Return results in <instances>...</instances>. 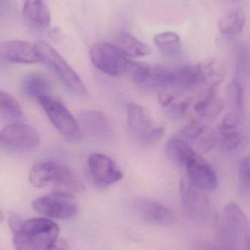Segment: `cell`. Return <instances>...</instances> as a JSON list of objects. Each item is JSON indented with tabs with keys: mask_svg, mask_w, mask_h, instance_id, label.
Returning a JSON list of instances; mask_svg holds the SVG:
<instances>
[{
	"mask_svg": "<svg viewBox=\"0 0 250 250\" xmlns=\"http://www.w3.org/2000/svg\"><path fill=\"white\" fill-rule=\"evenodd\" d=\"M29 181L35 188H52L53 192L71 194L84 190L79 176L68 166L54 160L39 162L32 167Z\"/></svg>",
	"mask_w": 250,
	"mask_h": 250,
	"instance_id": "cell-1",
	"label": "cell"
},
{
	"mask_svg": "<svg viewBox=\"0 0 250 250\" xmlns=\"http://www.w3.org/2000/svg\"><path fill=\"white\" fill-rule=\"evenodd\" d=\"M216 245L220 250H250V224L240 206L225 207L219 223Z\"/></svg>",
	"mask_w": 250,
	"mask_h": 250,
	"instance_id": "cell-2",
	"label": "cell"
},
{
	"mask_svg": "<svg viewBox=\"0 0 250 250\" xmlns=\"http://www.w3.org/2000/svg\"><path fill=\"white\" fill-rule=\"evenodd\" d=\"M38 61L55 73L69 92L79 97L86 96V86L79 75L49 44L42 41L34 44Z\"/></svg>",
	"mask_w": 250,
	"mask_h": 250,
	"instance_id": "cell-3",
	"label": "cell"
},
{
	"mask_svg": "<svg viewBox=\"0 0 250 250\" xmlns=\"http://www.w3.org/2000/svg\"><path fill=\"white\" fill-rule=\"evenodd\" d=\"M126 118L131 135L137 142L145 146L154 145L165 134L163 126L154 121L148 110L135 103L126 106Z\"/></svg>",
	"mask_w": 250,
	"mask_h": 250,
	"instance_id": "cell-4",
	"label": "cell"
},
{
	"mask_svg": "<svg viewBox=\"0 0 250 250\" xmlns=\"http://www.w3.org/2000/svg\"><path fill=\"white\" fill-rule=\"evenodd\" d=\"M91 60L94 65L111 76L129 75L134 62L111 42H97L92 47Z\"/></svg>",
	"mask_w": 250,
	"mask_h": 250,
	"instance_id": "cell-5",
	"label": "cell"
},
{
	"mask_svg": "<svg viewBox=\"0 0 250 250\" xmlns=\"http://www.w3.org/2000/svg\"><path fill=\"white\" fill-rule=\"evenodd\" d=\"M34 210L47 218L65 220L73 218L79 206L71 194L54 192L37 198L32 203Z\"/></svg>",
	"mask_w": 250,
	"mask_h": 250,
	"instance_id": "cell-6",
	"label": "cell"
},
{
	"mask_svg": "<svg viewBox=\"0 0 250 250\" xmlns=\"http://www.w3.org/2000/svg\"><path fill=\"white\" fill-rule=\"evenodd\" d=\"M180 193L185 211L191 218L204 223L214 217V209L205 191L185 179L181 182Z\"/></svg>",
	"mask_w": 250,
	"mask_h": 250,
	"instance_id": "cell-7",
	"label": "cell"
},
{
	"mask_svg": "<svg viewBox=\"0 0 250 250\" xmlns=\"http://www.w3.org/2000/svg\"><path fill=\"white\" fill-rule=\"evenodd\" d=\"M40 141L38 131L21 123L7 125L0 132V145L10 149H32L39 145Z\"/></svg>",
	"mask_w": 250,
	"mask_h": 250,
	"instance_id": "cell-8",
	"label": "cell"
},
{
	"mask_svg": "<svg viewBox=\"0 0 250 250\" xmlns=\"http://www.w3.org/2000/svg\"><path fill=\"white\" fill-rule=\"evenodd\" d=\"M38 101L50 121L62 134L70 138L78 136L80 131L77 120L62 104L50 96L40 98Z\"/></svg>",
	"mask_w": 250,
	"mask_h": 250,
	"instance_id": "cell-9",
	"label": "cell"
},
{
	"mask_svg": "<svg viewBox=\"0 0 250 250\" xmlns=\"http://www.w3.org/2000/svg\"><path fill=\"white\" fill-rule=\"evenodd\" d=\"M22 230L38 250H45L59 238L60 227L51 219L37 217L23 221Z\"/></svg>",
	"mask_w": 250,
	"mask_h": 250,
	"instance_id": "cell-10",
	"label": "cell"
},
{
	"mask_svg": "<svg viewBox=\"0 0 250 250\" xmlns=\"http://www.w3.org/2000/svg\"><path fill=\"white\" fill-rule=\"evenodd\" d=\"M91 176L97 185L107 187L121 180L123 176L120 166L108 156L94 153L88 158Z\"/></svg>",
	"mask_w": 250,
	"mask_h": 250,
	"instance_id": "cell-11",
	"label": "cell"
},
{
	"mask_svg": "<svg viewBox=\"0 0 250 250\" xmlns=\"http://www.w3.org/2000/svg\"><path fill=\"white\" fill-rule=\"evenodd\" d=\"M184 167L187 171V179L194 186L205 192L217 188L218 178L215 170L199 154L194 155Z\"/></svg>",
	"mask_w": 250,
	"mask_h": 250,
	"instance_id": "cell-12",
	"label": "cell"
},
{
	"mask_svg": "<svg viewBox=\"0 0 250 250\" xmlns=\"http://www.w3.org/2000/svg\"><path fill=\"white\" fill-rule=\"evenodd\" d=\"M79 131L85 136L95 141H108L113 136V129L103 113L97 111H86L78 117Z\"/></svg>",
	"mask_w": 250,
	"mask_h": 250,
	"instance_id": "cell-13",
	"label": "cell"
},
{
	"mask_svg": "<svg viewBox=\"0 0 250 250\" xmlns=\"http://www.w3.org/2000/svg\"><path fill=\"white\" fill-rule=\"evenodd\" d=\"M135 209L144 221L156 226H171L176 220L174 212L170 208L157 201L137 200Z\"/></svg>",
	"mask_w": 250,
	"mask_h": 250,
	"instance_id": "cell-14",
	"label": "cell"
},
{
	"mask_svg": "<svg viewBox=\"0 0 250 250\" xmlns=\"http://www.w3.org/2000/svg\"><path fill=\"white\" fill-rule=\"evenodd\" d=\"M0 57L6 61L21 64L39 62L34 45L21 41H8L1 42Z\"/></svg>",
	"mask_w": 250,
	"mask_h": 250,
	"instance_id": "cell-15",
	"label": "cell"
},
{
	"mask_svg": "<svg viewBox=\"0 0 250 250\" xmlns=\"http://www.w3.org/2000/svg\"><path fill=\"white\" fill-rule=\"evenodd\" d=\"M240 116L239 112L227 114L223 120L220 129V144L222 148L228 151L236 149L243 141V135L239 129Z\"/></svg>",
	"mask_w": 250,
	"mask_h": 250,
	"instance_id": "cell-16",
	"label": "cell"
},
{
	"mask_svg": "<svg viewBox=\"0 0 250 250\" xmlns=\"http://www.w3.org/2000/svg\"><path fill=\"white\" fill-rule=\"evenodd\" d=\"M175 89L189 91L196 89L206 80L205 70L203 65L179 66L174 68Z\"/></svg>",
	"mask_w": 250,
	"mask_h": 250,
	"instance_id": "cell-17",
	"label": "cell"
},
{
	"mask_svg": "<svg viewBox=\"0 0 250 250\" xmlns=\"http://www.w3.org/2000/svg\"><path fill=\"white\" fill-rule=\"evenodd\" d=\"M23 15L31 27L45 29L51 23V13L44 0H23Z\"/></svg>",
	"mask_w": 250,
	"mask_h": 250,
	"instance_id": "cell-18",
	"label": "cell"
},
{
	"mask_svg": "<svg viewBox=\"0 0 250 250\" xmlns=\"http://www.w3.org/2000/svg\"><path fill=\"white\" fill-rule=\"evenodd\" d=\"M111 43L128 57H146L151 53L149 45L126 32L117 34Z\"/></svg>",
	"mask_w": 250,
	"mask_h": 250,
	"instance_id": "cell-19",
	"label": "cell"
},
{
	"mask_svg": "<svg viewBox=\"0 0 250 250\" xmlns=\"http://www.w3.org/2000/svg\"><path fill=\"white\" fill-rule=\"evenodd\" d=\"M21 88L25 95L39 100L43 97L48 96L51 90V83L45 75L34 72L23 78Z\"/></svg>",
	"mask_w": 250,
	"mask_h": 250,
	"instance_id": "cell-20",
	"label": "cell"
},
{
	"mask_svg": "<svg viewBox=\"0 0 250 250\" xmlns=\"http://www.w3.org/2000/svg\"><path fill=\"white\" fill-rule=\"evenodd\" d=\"M246 16L241 8H234L226 13L219 21L220 33L229 38H233L243 32Z\"/></svg>",
	"mask_w": 250,
	"mask_h": 250,
	"instance_id": "cell-21",
	"label": "cell"
},
{
	"mask_svg": "<svg viewBox=\"0 0 250 250\" xmlns=\"http://www.w3.org/2000/svg\"><path fill=\"white\" fill-rule=\"evenodd\" d=\"M166 152L173 163L182 167L197 154L189 143L182 138L169 140L166 144Z\"/></svg>",
	"mask_w": 250,
	"mask_h": 250,
	"instance_id": "cell-22",
	"label": "cell"
},
{
	"mask_svg": "<svg viewBox=\"0 0 250 250\" xmlns=\"http://www.w3.org/2000/svg\"><path fill=\"white\" fill-rule=\"evenodd\" d=\"M23 117V111L17 100L0 91V123L7 125L21 123Z\"/></svg>",
	"mask_w": 250,
	"mask_h": 250,
	"instance_id": "cell-23",
	"label": "cell"
},
{
	"mask_svg": "<svg viewBox=\"0 0 250 250\" xmlns=\"http://www.w3.org/2000/svg\"><path fill=\"white\" fill-rule=\"evenodd\" d=\"M154 40L159 51L167 58H176L182 53V42L175 32H162L156 35Z\"/></svg>",
	"mask_w": 250,
	"mask_h": 250,
	"instance_id": "cell-24",
	"label": "cell"
},
{
	"mask_svg": "<svg viewBox=\"0 0 250 250\" xmlns=\"http://www.w3.org/2000/svg\"><path fill=\"white\" fill-rule=\"evenodd\" d=\"M159 101L166 112L176 118L183 116L189 105V103L187 100L167 89H164L160 92Z\"/></svg>",
	"mask_w": 250,
	"mask_h": 250,
	"instance_id": "cell-25",
	"label": "cell"
},
{
	"mask_svg": "<svg viewBox=\"0 0 250 250\" xmlns=\"http://www.w3.org/2000/svg\"><path fill=\"white\" fill-rule=\"evenodd\" d=\"M223 103L216 95L214 90L210 91L195 105V111L199 115L207 118L215 117L223 109Z\"/></svg>",
	"mask_w": 250,
	"mask_h": 250,
	"instance_id": "cell-26",
	"label": "cell"
},
{
	"mask_svg": "<svg viewBox=\"0 0 250 250\" xmlns=\"http://www.w3.org/2000/svg\"><path fill=\"white\" fill-rule=\"evenodd\" d=\"M230 98L237 112L242 111L244 107V89L242 82L235 79L230 86Z\"/></svg>",
	"mask_w": 250,
	"mask_h": 250,
	"instance_id": "cell-27",
	"label": "cell"
},
{
	"mask_svg": "<svg viewBox=\"0 0 250 250\" xmlns=\"http://www.w3.org/2000/svg\"><path fill=\"white\" fill-rule=\"evenodd\" d=\"M239 172L241 188L245 194L250 195V154L242 159Z\"/></svg>",
	"mask_w": 250,
	"mask_h": 250,
	"instance_id": "cell-28",
	"label": "cell"
},
{
	"mask_svg": "<svg viewBox=\"0 0 250 250\" xmlns=\"http://www.w3.org/2000/svg\"><path fill=\"white\" fill-rule=\"evenodd\" d=\"M23 221L21 217L16 214H11L9 216L8 225L12 233H14L21 229Z\"/></svg>",
	"mask_w": 250,
	"mask_h": 250,
	"instance_id": "cell-29",
	"label": "cell"
},
{
	"mask_svg": "<svg viewBox=\"0 0 250 250\" xmlns=\"http://www.w3.org/2000/svg\"><path fill=\"white\" fill-rule=\"evenodd\" d=\"M45 250H71V248L65 239L58 238Z\"/></svg>",
	"mask_w": 250,
	"mask_h": 250,
	"instance_id": "cell-30",
	"label": "cell"
},
{
	"mask_svg": "<svg viewBox=\"0 0 250 250\" xmlns=\"http://www.w3.org/2000/svg\"><path fill=\"white\" fill-rule=\"evenodd\" d=\"M195 250H220L215 242H200L195 246Z\"/></svg>",
	"mask_w": 250,
	"mask_h": 250,
	"instance_id": "cell-31",
	"label": "cell"
},
{
	"mask_svg": "<svg viewBox=\"0 0 250 250\" xmlns=\"http://www.w3.org/2000/svg\"><path fill=\"white\" fill-rule=\"evenodd\" d=\"M4 222V214H3L2 211L0 208V223H2Z\"/></svg>",
	"mask_w": 250,
	"mask_h": 250,
	"instance_id": "cell-32",
	"label": "cell"
},
{
	"mask_svg": "<svg viewBox=\"0 0 250 250\" xmlns=\"http://www.w3.org/2000/svg\"></svg>",
	"mask_w": 250,
	"mask_h": 250,
	"instance_id": "cell-33",
	"label": "cell"
}]
</instances>
